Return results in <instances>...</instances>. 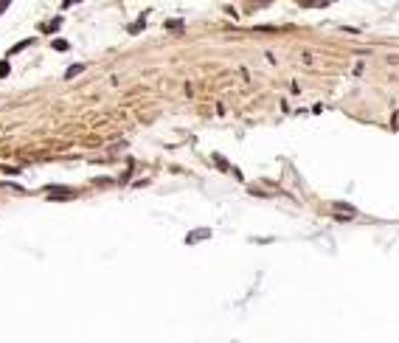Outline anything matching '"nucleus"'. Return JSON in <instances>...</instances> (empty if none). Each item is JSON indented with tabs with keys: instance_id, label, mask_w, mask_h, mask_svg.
<instances>
[{
	"instance_id": "nucleus-6",
	"label": "nucleus",
	"mask_w": 399,
	"mask_h": 343,
	"mask_svg": "<svg viewBox=\"0 0 399 343\" xmlns=\"http://www.w3.org/2000/svg\"><path fill=\"white\" fill-rule=\"evenodd\" d=\"M51 45H54V51H68V40H54V43H51Z\"/></svg>"
},
{
	"instance_id": "nucleus-3",
	"label": "nucleus",
	"mask_w": 399,
	"mask_h": 343,
	"mask_svg": "<svg viewBox=\"0 0 399 343\" xmlns=\"http://www.w3.org/2000/svg\"><path fill=\"white\" fill-rule=\"evenodd\" d=\"M82 70H84V65H70V68L65 70V79H73V76H79Z\"/></svg>"
},
{
	"instance_id": "nucleus-2",
	"label": "nucleus",
	"mask_w": 399,
	"mask_h": 343,
	"mask_svg": "<svg viewBox=\"0 0 399 343\" xmlns=\"http://www.w3.org/2000/svg\"><path fill=\"white\" fill-rule=\"evenodd\" d=\"M208 236H211V231H208V228H200V231H194L191 236H189V242H194V239H208Z\"/></svg>"
},
{
	"instance_id": "nucleus-5",
	"label": "nucleus",
	"mask_w": 399,
	"mask_h": 343,
	"mask_svg": "<svg viewBox=\"0 0 399 343\" xmlns=\"http://www.w3.org/2000/svg\"><path fill=\"white\" fill-rule=\"evenodd\" d=\"M28 45H31V40H23V43H17V45H14L12 51H9V57H14V54H20V51H25Z\"/></svg>"
},
{
	"instance_id": "nucleus-4",
	"label": "nucleus",
	"mask_w": 399,
	"mask_h": 343,
	"mask_svg": "<svg viewBox=\"0 0 399 343\" xmlns=\"http://www.w3.org/2000/svg\"><path fill=\"white\" fill-rule=\"evenodd\" d=\"M59 25H62V17H54V20H51V23L45 25V28H42V31H48V34H54V31H57Z\"/></svg>"
},
{
	"instance_id": "nucleus-9",
	"label": "nucleus",
	"mask_w": 399,
	"mask_h": 343,
	"mask_svg": "<svg viewBox=\"0 0 399 343\" xmlns=\"http://www.w3.org/2000/svg\"><path fill=\"white\" fill-rule=\"evenodd\" d=\"M73 3H79V0H65V3H62V9H68V6H73Z\"/></svg>"
},
{
	"instance_id": "nucleus-7",
	"label": "nucleus",
	"mask_w": 399,
	"mask_h": 343,
	"mask_svg": "<svg viewBox=\"0 0 399 343\" xmlns=\"http://www.w3.org/2000/svg\"><path fill=\"white\" fill-rule=\"evenodd\" d=\"M3 172L6 174H20V166H3Z\"/></svg>"
},
{
	"instance_id": "nucleus-1",
	"label": "nucleus",
	"mask_w": 399,
	"mask_h": 343,
	"mask_svg": "<svg viewBox=\"0 0 399 343\" xmlns=\"http://www.w3.org/2000/svg\"><path fill=\"white\" fill-rule=\"evenodd\" d=\"M48 197H51V200H73L76 194H73V192H51Z\"/></svg>"
},
{
	"instance_id": "nucleus-8",
	"label": "nucleus",
	"mask_w": 399,
	"mask_h": 343,
	"mask_svg": "<svg viewBox=\"0 0 399 343\" xmlns=\"http://www.w3.org/2000/svg\"><path fill=\"white\" fill-rule=\"evenodd\" d=\"M0 76H9V62H0Z\"/></svg>"
}]
</instances>
